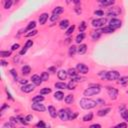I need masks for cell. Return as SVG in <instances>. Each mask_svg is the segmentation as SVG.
<instances>
[{
  "label": "cell",
  "instance_id": "1",
  "mask_svg": "<svg viewBox=\"0 0 128 128\" xmlns=\"http://www.w3.org/2000/svg\"><path fill=\"white\" fill-rule=\"evenodd\" d=\"M79 104H80V106H81L83 109H86V110L92 109V108L96 107V105H98L97 102H96L95 100H92V99H89V98H86V97L80 99Z\"/></svg>",
  "mask_w": 128,
  "mask_h": 128
},
{
  "label": "cell",
  "instance_id": "2",
  "mask_svg": "<svg viewBox=\"0 0 128 128\" xmlns=\"http://www.w3.org/2000/svg\"><path fill=\"white\" fill-rule=\"evenodd\" d=\"M104 73H99V75L102 77V79H106L109 81L116 80L120 77V74L118 71H103Z\"/></svg>",
  "mask_w": 128,
  "mask_h": 128
},
{
  "label": "cell",
  "instance_id": "3",
  "mask_svg": "<svg viewBox=\"0 0 128 128\" xmlns=\"http://www.w3.org/2000/svg\"><path fill=\"white\" fill-rule=\"evenodd\" d=\"M100 92V86L99 85H91L89 88L85 89L83 94L84 96H92V95H96Z\"/></svg>",
  "mask_w": 128,
  "mask_h": 128
},
{
  "label": "cell",
  "instance_id": "4",
  "mask_svg": "<svg viewBox=\"0 0 128 128\" xmlns=\"http://www.w3.org/2000/svg\"><path fill=\"white\" fill-rule=\"evenodd\" d=\"M69 109H60L58 112V116L61 120L63 121H67L69 120Z\"/></svg>",
  "mask_w": 128,
  "mask_h": 128
},
{
  "label": "cell",
  "instance_id": "5",
  "mask_svg": "<svg viewBox=\"0 0 128 128\" xmlns=\"http://www.w3.org/2000/svg\"><path fill=\"white\" fill-rule=\"evenodd\" d=\"M106 19L105 18H97V19H94L92 21V26L93 27H96V28H99V27H102L103 25L106 23Z\"/></svg>",
  "mask_w": 128,
  "mask_h": 128
},
{
  "label": "cell",
  "instance_id": "6",
  "mask_svg": "<svg viewBox=\"0 0 128 128\" xmlns=\"http://www.w3.org/2000/svg\"><path fill=\"white\" fill-rule=\"evenodd\" d=\"M76 70H77L79 73H81V74H86V73H88L89 68L84 63H78L77 66H76Z\"/></svg>",
  "mask_w": 128,
  "mask_h": 128
},
{
  "label": "cell",
  "instance_id": "7",
  "mask_svg": "<svg viewBox=\"0 0 128 128\" xmlns=\"http://www.w3.org/2000/svg\"><path fill=\"white\" fill-rule=\"evenodd\" d=\"M108 26H110L111 28H113V29L115 30V29H117V28H119V27L121 26V21H120L119 19L113 18V19H111V20L109 21V25H108Z\"/></svg>",
  "mask_w": 128,
  "mask_h": 128
},
{
  "label": "cell",
  "instance_id": "8",
  "mask_svg": "<svg viewBox=\"0 0 128 128\" xmlns=\"http://www.w3.org/2000/svg\"><path fill=\"white\" fill-rule=\"evenodd\" d=\"M107 92H108V95L110 96V98L112 99H116L117 95H118V90L114 87H107Z\"/></svg>",
  "mask_w": 128,
  "mask_h": 128
},
{
  "label": "cell",
  "instance_id": "9",
  "mask_svg": "<svg viewBox=\"0 0 128 128\" xmlns=\"http://www.w3.org/2000/svg\"><path fill=\"white\" fill-rule=\"evenodd\" d=\"M121 12V9L119 8V7H113V8H111V9H109V11H108V16H110V17H115V16H117L119 13Z\"/></svg>",
  "mask_w": 128,
  "mask_h": 128
},
{
  "label": "cell",
  "instance_id": "10",
  "mask_svg": "<svg viewBox=\"0 0 128 128\" xmlns=\"http://www.w3.org/2000/svg\"><path fill=\"white\" fill-rule=\"evenodd\" d=\"M31 108L33 109V110H35V111H41V112H43V111H45L46 110V107L43 105V104H40V103H33L32 105H31Z\"/></svg>",
  "mask_w": 128,
  "mask_h": 128
},
{
  "label": "cell",
  "instance_id": "11",
  "mask_svg": "<svg viewBox=\"0 0 128 128\" xmlns=\"http://www.w3.org/2000/svg\"><path fill=\"white\" fill-rule=\"evenodd\" d=\"M21 90L24 92V93H30L34 90V85L32 84H26V85H23L21 87Z\"/></svg>",
  "mask_w": 128,
  "mask_h": 128
},
{
  "label": "cell",
  "instance_id": "12",
  "mask_svg": "<svg viewBox=\"0 0 128 128\" xmlns=\"http://www.w3.org/2000/svg\"><path fill=\"white\" fill-rule=\"evenodd\" d=\"M48 112L50 114V116L52 117V118H56V116L58 115L57 111H56V108L53 106V105H49L48 106Z\"/></svg>",
  "mask_w": 128,
  "mask_h": 128
},
{
  "label": "cell",
  "instance_id": "13",
  "mask_svg": "<svg viewBox=\"0 0 128 128\" xmlns=\"http://www.w3.org/2000/svg\"><path fill=\"white\" fill-rule=\"evenodd\" d=\"M31 80H32V82H33L34 85H40V84L42 83L41 76H39V75H37V74H35V75L32 76V77H31Z\"/></svg>",
  "mask_w": 128,
  "mask_h": 128
},
{
  "label": "cell",
  "instance_id": "14",
  "mask_svg": "<svg viewBox=\"0 0 128 128\" xmlns=\"http://www.w3.org/2000/svg\"><path fill=\"white\" fill-rule=\"evenodd\" d=\"M67 75H68V73L65 70H59L57 72V76H58V78L60 80H65L67 78Z\"/></svg>",
  "mask_w": 128,
  "mask_h": 128
},
{
  "label": "cell",
  "instance_id": "15",
  "mask_svg": "<svg viewBox=\"0 0 128 128\" xmlns=\"http://www.w3.org/2000/svg\"><path fill=\"white\" fill-rule=\"evenodd\" d=\"M48 16H49L48 13H42L39 16V23H40V25H44L46 23V21L48 19Z\"/></svg>",
  "mask_w": 128,
  "mask_h": 128
},
{
  "label": "cell",
  "instance_id": "16",
  "mask_svg": "<svg viewBox=\"0 0 128 128\" xmlns=\"http://www.w3.org/2000/svg\"><path fill=\"white\" fill-rule=\"evenodd\" d=\"M87 51V46L85 45V44H80V46L78 47V49H77V52L80 54V55H82V54H84L85 52Z\"/></svg>",
  "mask_w": 128,
  "mask_h": 128
},
{
  "label": "cell",
  "instance_id": "17",
  "mask_svg": "<svg viewBox=\"0 0 128 128\" xmlns=\"http://www.w3.org/2000/svg\"><path fill=\"white\" fill-rule=\"evenodd\" d=\"M99 2L102 6H110L114 4V0H100Z\"/></svg>",
  "mask_w": 128,
  "mask_h": 128
},
{
  "label": "cell",
  "instance_id": "18",
  "mask_svg": "<svg viewBox=\"0 0 128 128\" xmlns=\"http://www.w3.org/2000/svg\"><path fill=\"white\" fill-rule=\"evenodd\" d=\"M110 111H111V108H105V109H101V110H99V111H98L97 115H98V116H105V115H107V114H108Z\"/></svg>",
  "mask_w": 128,
  "mask_h": 128
},
{
  "label": "cell",
  "instance_id": "19",
  "mask_svg": "<svg viewBox=\"0 0 128 128\" xmlns=\"http://www.w3.org/2000/svg\"><path fill=\"white\" fill-rule=\"evenodd\" d=\"M21 70H22L23 75H28V74L31 72V67H30L29 65H24V66L21 68Z\"/></svg>",
  "mask_w": 128,
  "mask_h": 128
},
{
  "label": "cell",
  "instance_id": "20",
  "mask_svg": "<svg viewBox=\"0 0 128 128\" xmlns=\"http://www.w3.org/2000/svg\"><path fill=\"white\" fill-rule=\"evenodd\" d=\"M101 30H96V31H94V32H92V34H91V37H92V39L93 40H98L99 38H100V36H101Z\"/></svg>",
  "mask_w": 128,
  "mask_h": 128
},
{
  "label": "cell",
  "instance_id": "21",
  "mask_svg": "<svg viewBox=\"0 0 128 128\" xmlns=\"http://www.w3.org/2000/svg\"><path fill=\"white\" fill-rule=\"evenodd\" d=\"M67 73H68L69 76H71V78H73V77H75V76L78 75V71L76 70L75 68H70V69L67 71Z\"/></svg>",
  "mask_w": 128,
  "mask_h": 128
},
{
  "label": "cell",
  "instance_id": "22",
  "mask_svg": "<svg viewBox=\"0 0 128 128\" xmlns=\"http://www.w3.org/2000/svg\"><path fill=\"white\" fill-rule=\"evenodd\" d=\"M54 98L56 99V100H62L63 98H64V93L62 92V91H56L55 93H54Z\"/></svg>",
  "mask_w": 128,
  "mask_h": 128
},
{
  "label": "cell",
  "instance_id": "23",
  "mask_svg": "<svg viewBox=\"0 0 128 128\" xmlns=\"http://www.w3.org/2000/svg\"><path fill=\"white\" fill-rule=\"evenodd\" d=\"M59 26H60L61 29H66V28L69 26V21H68L67 19L62 20V21L60 22V24H59Z\"/></svg>",
  "mask_w": 128,
  "mask_h": 128
},
{
  "label": "cell",
  "instance_id": "24",
  "mask_svg": "<svg viewBox=\"0 0 128 128\" xmlns=\"http://www.w3.org/2000/svg\"><path fill=\"white\" fill-rule=\"evenodd\" d=\"M101 32H102V33H107V34H109V33H113V32H114V29L111 28L110 26H105V27H103V28L101 29Z\"/></svg>",
  "mask_w": 128,
  "mask_h": 128
},
{
  "label": "cell",
  "instance_id": "25",
  "mask_svg": "<svg viewBox=\"0 0 128 128\" xmlns=\"http://www.w3.org/2000/svg\"><path fill=\"white\" fill-rule=\"evenodd\" d=\"M44 100V97L43 96H40V95H36L32 98V101L33 103H40V102H42Z\"/></svg>",
  "mask_w": 128,
  "mask_h": 128
},
{
  "label": "cell",
  "instance_id": "26",
  "mask_svg": "<svg viewBox=\"0 0 128 128\" xmlns=\"http://www.w3.org/2000/svg\"><path fill=\"white\" fill-rule=\"evenodd\" d=\"M65 103L66 104H72V102L74 101V96L71 95V94H68L66 97H65Z\"/></svg>",
  "mask_w": 128,
  "mask_h": 128
},
{
  "label": "cell",
  "instance_id": "27",
  "mask_svg": "<svg viewBox=\"0 0 128 128\" xmlns=\"http://www.w3.org/2000/svg\"><path fill=\"white\" fill-rule=\"evenodd\" d=\"M77 47H76L75 45H72V46H70V48H69V55L72 57V56H74L75 55V53L77 52Z\"/></svg>",
  "mask_w": 128,
  "mask_h": 128
},
{
  "label": "cell",
  "instance_id": "28",
  "mask_svg": "<svg viewBox=\"0 0 128 128\" xmlns=\"http://www.w3.org/2000/svg\"><path fill=\"white\" fill-rule=\"evenodd\" d=\"M63 11H64V8H63V7H61V6H57L56 8H54V9H53V14H55V15H59V14H61Z\"/></svg>",
  "mask_w": 128,
  "mask_h": 128
},
{
  "label": "cell",
  "instance_id": "29",
  "mask_svg": "<svg viewBox=\"0 0 128 128\" xmlns=\"http://www.w3.org/2000/svg\"><path fill=\"white\" fill-rule=\"evenodd\" d=\"M55 87L58 89H66L67 84L65 82H57V83H55Z\"/></svg>",
  "mask_w": 128,
  "mask_h": 128
},
{
  "label": "cell",
  "instance_id": "30",
  "mask_svg": "<svg viewBox=\"0 0 128 128\" xmlns=\"http://www.w3.org/2000/svg\"><path fill=\"white\" fill-rule=\"evenodd\" d=\"M84 38H85V34L84 33H79L78 35H77V37H76V42L77 43H81L83 40H84Z\"/></svg>",
  "mask_w": 128,
  "mask_h": 128
},
{
  "label": "cell",
  "instance_id": "31",
  "mask_svg": "<svg viewBox=\"0 0 128 128\" xmlns=\"http://www.w3.org/2000/svg\"><path fill=\"white\" fill-rule=\"evenodd\" d=\"M0 56L2 58H6V57H9L11 56V51H0Z\"/></svg>",
  "mask_w": 128,
  "mask_h": 128
},
{
  "label": "cell",
  "instance_id": "32",
  "mask_svg": "<svg viewBox=\"0 0 128 128\" xmlns=\"http://www.w3.org/2000/svg\"><path fill=\"white\" fill-rule=\"evenodd\" d=\"M92 118H93V114L90 112V113H88V114L84 115L82 120H83L84 122H88V121H91V120H92Z\"/></svg>",
  "mask_w": 128,
  "mask_h": 128
},
{
  "label": "cell",
  "instance_id": "33",
  "mask_svg": "<svg viewBox=\"0 0 128 128\" xmlns=\"http://www.w3.org/2000/svg\"><path fill=\"white\" fill-rule=\"evenodd\" d=\"M86 27H87L86 22H85V21H82V22L80 23V25H79V32H80V33H83V31L86 29Z\"/></svg>",
  "mask_w": 128,
  "mask_h": 128
},
{
  "label": "cell",
  "instance_id": "34",
  "mask_svg": "<svg viewBox=\"0 0 128 128\" xmlns=\"http://www.w3.org/2000/svg\"><path fill=\"white\" fill-rule=\"evenodd\" d=\"M121 117H122L126 122H128V110H126V109L122 110V111H121Z\"/></svg>",
  "mask_w": 128,
  "mask_h": 128
},
{
  "label": "cell",
  "instance_id": "35",
  "mask_svg": "<svg viewBox=\"0 0 128 128\" xmlns=\"http://www.w3.org/2000/svg\"><path fill=\"white\" fill-rule=\"evenodd\" d=\"M35 26H36V22H35V21H31V22L28 24V26L26 27V30H30V31H32V29H34V28H35Z\"/></svg>",
  "mask_w": 128,
  "mask_h": 128
},
{
  "label": "cell",
  "instance_id": "36",
  "mask_svg": "<svg viewBox=\"0 0 128 128\" xmlns=\"http://www.w3.org/2000/svg\"><path fill=\"white\" fill-rule=\"evenodd\" d=\"M74 29H75V25H72V26H70V27L67 29V31L65 32V34H66L67 36H70V35L74 32Z\"/></svg>",
  "mask_w": 128,
  "mask_h": 128
},
{
  "label": "cell",
  "instance_id": "37",
  "mask_svg": "<svg viewBox=\"0 0 128 128\" xmlns=\"http://www.w3.org/2000/svg\"><path fill=\"white\" fill-rule=\"evenodd\" d=\"M12 4H13L12 0H6V1H4V8L5 9H9Z\"/></svg>",
  "mask_w": 128,
  "mask_h": 128
},
{
  "label": "cell",
  "instance_id": "38",
  "mask_svg": "<svg viewBox=\"0 0 128 128\" xmlns=\"http://www.w3.org/2000/svg\"><path fill=\"white\" fill-rule=\"evenodd\" d=\"M118 82H119V84H122V85L128 83V76H123V77L120 78V80Z\"/></svg>",
  "mask_w": 128,
  "mask_h": 128
},
{
  "label": "cell",
  "instance_id": "39",
  "mask_svg": "<svg viewBox=\"0 0 128 128\" xmlns=\"http://www.w3.org/2000/svg\"><path fill=\"white\" fill-rule=\"evenodd\" d=\"M75 85H76V82H74L73 80H71V81L67 84V89H69V90H73V89H75Z\"/></svg>",
  "mask_w": 128,
  "mask_h": 128
},
{
  "label": "cell",
  "instance_id": "40",
  "mask_svg": "<svg viewBox=\"0 0 128 128\" xmlns=\"http://www.w3.org/2000/svg\"><path fill=\"white\" fill-rule=\"evenodd\" d=\"M50 92H51V89H50V88H48V87H45V88H43V89H41V90H40V94H41V95L49 94Z\"/></svg>",
  "mask_w": 128,
  "mask_h": 128
},
{
  "label": "cell",
  "instance_id": "41",
  "mask_svg": "<svg viewBox=\"0 0 128 128\" xmlns=\"http://www.w3.org/2000/svg\"><path fill=\"white\" fill-rule=\"evenodd\" d=\"M41 79H42V81H47V80L49 79V74H48V72H43V73L41 74Z\"/></svg>",
  "mask_w": 128,
  "mask_h": 128
},
{
  "label": "cell",
  "instance_id": "42",
  "mask_svg": "<svg viewBox=\"0 0 128 128\" xmlns=\"http://www.w3.org/2000/svg\"><path fill=\"white\" fill-rule=\"evenodd\" d=\"M14 127H15V124H14V123H12V122H7V123H5V124L3 125L2 128H14Z\"/></svg>",
  "mask_w": 128,
  "mask_h": 128
},
{
  "label": "cell",
  "instance_id": "43",
  "mask_svg": "<svg viewBox=\"0 0 128 128\" xmlns=\"http://www.w3.org/2000/svg\"><path fill=\"white\" fill-rule=\"evenodd\" d=\"M36 34H37V30H32V31H30L29 33L25 34V37H30V36H34V35H36Z\"/></svg>",
  "mask_w": 128,
  "mask_h": 128
},
{
  "label": "cell",
  "instance_id": "44",
  "mask_svg": "<svg viewBox=\"0 0 128 128\" xmlns=\"http://www.w3.org/2000/svg\"><path fill=\"white\" fill-rule=\"evenodd\" d=\"M76 116H77V113H76V112L72 113L71 111H69V119L70 120H74L76 118Z\"/></svg>",
  "mask_w": 128,
  "mask_h": 128
},
{
  "label": "cell",
  "instance_id": "45",
  "mask_svg": "<svg viewBox=\"0 0 128 128\" xmlns=\"http://www.w3.org/2000/svg\"><path fill=\"white\" fill-rule=\"evenodd\" d=\"M32 45H33V41H32V40H27V41H26V43H25V46H24V47L28 49V48H29V47H31Z\"/></svg>",
  "mask_w": 128,
  "mask_h": 128
},
{
  "label": "cell",
  "instance_id": "46",
  "mask_svg": "<svg viewBox=\"0 0 128 128\" xmlns=\"http://www.w3.org/2000/svg\"><path fill=\"white\" fill-rule=\"evenodd\" d=\"M94 14L96 16H103L104 15V11H102V10H96L94 11Z\"/></svg>",
  "mask_w": 128,
  "mask_h": 128
},
{
  "label": "cell",
  "instance_id": "47",
  "mask_svg": "<svg viewBox=\"0 0 128 128\" xmlns=\"http://www.w3.org/2000/svg\"><path fill=\"white\" fill-rule=\"evenodd\" d=\"M58 18H59V16H58V15H55V14H53L52 16L50 17V21H51V22H55L56 20H58Z\"/></svg>",
  "mask_w": 128,
  "mask_h": 128
},
{
  "label": "cell",
  "instance_id": "48",
  "mask_svg": "<svg viewBox=\"0 0 128 128\" xmlns=\"http://www.w3.org/2000/svg\"><path fill=\"white\" fill-rule=\"evenodd\" d=\"M36 127H37V128H46V126H45V124H44V122H43V121L38 122V123H37V125H36Z\"/></svg>",
  "mask_w": 128,
  "mask_h": 128
},
{
  "label": "cell",
  "instance_id": "49",
  "mask_svg": "<svg viewBox=\"0 0 128 128\" xmlns=\"http://www.w3.org/2000/svg\"><path fill=\"white\" fill-rule=\"evenodd\" d=\"M115 128H127V124H126V123H120V124H118Z\"/></svg>",
  "mask_w": 128,
  "mask_h": 128
},
{
  "label": "cell",
  "instance_id": "50",
  "mask_svg": "<svg viewBox=\"0 0 128 128\" xmlns=\"http://www.w3.org/2000/svg\"><path fill=\"white\" fill-rule=\"evenodd\" d=\"M10 122H12V123H14V124H17V123H19V121H18V118H15V117H11V118H10Z\"/></svg>",
  "mask_w": 128,
  "mask_h": 128
},
{
  "label": "cell",
  "instance_id": "51",
  "mask_svg": "<svg viewBox=\"0 0 128 128\" xmlns=\"http://www.w3.org/2000/svg\"><path fill=\"white\" fill-rule=\"evenodd\" d=\"M10 74L13 75V77H14L15 79L17 78V73H16V71H15L14 69H11V70H10Z\"/></svg>",
  "mask_w": 128,
  "mask_h": 128
},
{
  "label": "cell",
  "instance_id": "52",
  "mask_svg": "<svg viewBox=\"0 0 128 128\" xmlns=\"http://www.w3.org/2000/svg\"><path fill=\"white\" fill-rule=\"evenodd\" d=\"M18 48H19V44H18V43H16V44H13V45H12L11 50H12V51H14V50H16V49H18Z\"/></svg>",
  "mask_w": 128,
  "mask_h": 128
},
{
  "label": "cell",
  "instance_id": "53",
  "mask_svg": "<svg viewBox=\"0 0 128 128\" xmlns=\"http://www.w3.org/2000/svg\"><path fill=\"white\" fill-rule=\"evenodd\" d=\"M89 128H101V125L100 124H92V125H90Z\"/></svg>",
  "mask_w": 128,
  "mask_h": 128
},
{
  "label": "cell",
  "instance_id": "54",
  "mask_svg": "<svg viewBox=\"0 0 128 128\" xmlns=\"http://www.w3.org/2000/svg\"><path fill=\"white\" fill-rule=\"evenodd\" d=\"M32 118H33V116H32V115H27L26 117H25V120H26L27 122H29L30 120H32Z\"/></svg>",
  "mask_w": 128,
  "mask_h": 128
},
{
  "label": "cell",
  "instance_id": "55",
  "mask_svg": "<svg viewBox=\"0 0 128 128\" xmlns=\"http://www.w3.org/2000/svg\"><path fill=\"white\" fill-rule=\"evenodd\" d=\"M26 51H27V48H25V47H24V49H22V50L20 51V55L25 54V53H26Z\"/></svg>",
  "mask_w": 128,
  "mask_h": 128
},
{
  "label": "cell",
  "instance_id": "56",
  "mask_svg": "<svg viewBox=\"0 0 128 128\" xmlns=\"http://www.w3.org/2000/svg\"><path fill=\"white\" fill-rule=\"evenodd\" d=\"M49 71H51L52 73H55L56 72V68L55 67H49Z\"/></svg>",
  "mask_w": 128,
  "mask_h": 128
},
{
  "label": "cell",
  "instance_id": "57",
  "mask_svg": "<svg viewBox=\"0 0 128 128\" xmlns=\"http://www.w3.org/2000/svg\"><path fill=\"white\" fill-rule=\"evenodd\" d=\"M27 82H28V80H26V79H23V80L20 81V83H21V84H24V85H26Z\"/></svg>",
  "mask_w": 128,
  "mask_h": 128
},
{
  "label": "cell",
  "instance_id": "58",
  "mask_svg": "<svg viewBox=\"0 0 128 128\" xmlns=\"http://www.w3.org/2000/svg\"><path fill=\"white\" fill-rule=\"evenodd\" d=\"M7 64H8V63H7L6 61H4V60H1V65H2V66H6Z\"/></svg>",
  "mask_w": 128,
  "mask_h": 128
},
{
  "label": "cell",
  "instance_id": "59",
  "mask_svg": "<svg viewBox=\"0 0 128 128\" xmlns=\"http://www.w3.org/2000/svg\"><path fill=\"white\" fill-rule=\"evenodd\" d=\"M7 97H8V98H9V99H11V100H13V98H12V97H11V95H10V93H9V92H8V91H7Z\"/></svg>",
  "mask_w": 128,
  "mask_h": 128
},
{
  "label": "cell",
  "instance_id": "60",
  "mask_svg": "<svg viewBox=\"0 0 128 128\" xmlns=\"http://www.w3.org/2000/svg\"><path fill=\"white\" fill-rule=\"evenodd\" d=\"M6 107H7V105H3V106H2V108H1V111H3V109H4V108H6Z\"/></svg>",
  "mask_w": 128,
  "mask_h": 128
}]
</instances>
